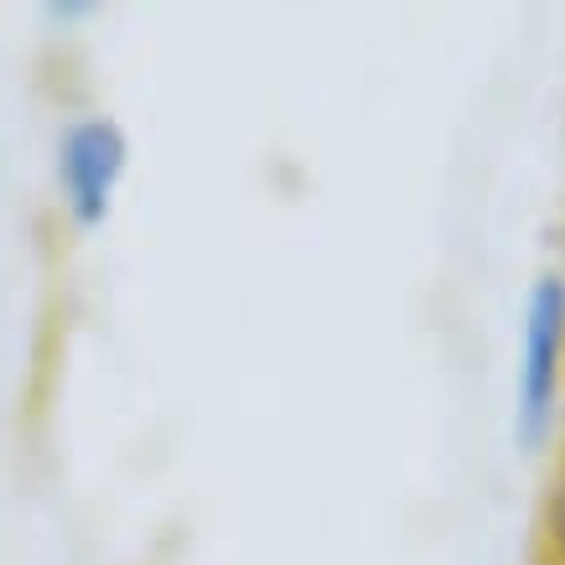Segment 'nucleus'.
Returning a JSON list of instances; mask_svg holds the SVG:
<instances>
[{
	"label": "nucleus",
	"instance_id": "7ed1b4c3",
	"mask_svg": "<svg viewBox=\"0 0 565 565\" xmlns=\"http://www.w3.org/2000/svg\"><path fill=\"white\" fill-rule=\"evenodd\" d=\"M555 540L565 550V482H561V498H555Z\"/></svg>",
	"mask_w": 565,
	"mask_h": 565
},
{
	"label": "nucleus",
	"instance_id": "f03ea898",
	"mask_svg": "<svg viewBox=\"0 0 565 565\" xmlns=\"http://www.w3.org/2000/svg\"><path fill=\"white\" fill-rule=\"evenodd\" d=\"M125 136L115 120H73L57 140V182H63V203L84 228L109 218L115 207V192H120L125 177Z\"/></svg>",
	"mask_w": 565,
	"mask_h": 565
},
{
	"label": "nucleus",
	"instance_id": "f257e3e1",
	"mask_svg": "<svg viewBox=\"0 0 565 565\" xmlns=\"http://www.w3.org/2000/svg\"><path fill=\"white\" fill-rule=\"evenodd\" d=\"M561 369H565V280L540 275L524 307V343H519V411L514 430L519 446L545 441L561 399Z\"/></svg>",
	"mask_w": 565,
	"mask_h": 565
}]
</instances>
